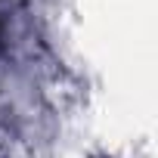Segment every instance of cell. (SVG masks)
I'll return each mask as SVG.
<instances>
[{
    "label": "cell",
    "instance_id": "6da1fadb",
    "mask_svg": "<svg viewBox=\"0 0 158 158\" xmlns=\"http://www.w3.org/2000/svg\"><path fill=\"white\" fill-rule=\"evenodd\" d=\"M0 53H3V31H0Z\"/></svg>",
    "mask_w": 158,
    "mask_h": 158
}]
</instances>
